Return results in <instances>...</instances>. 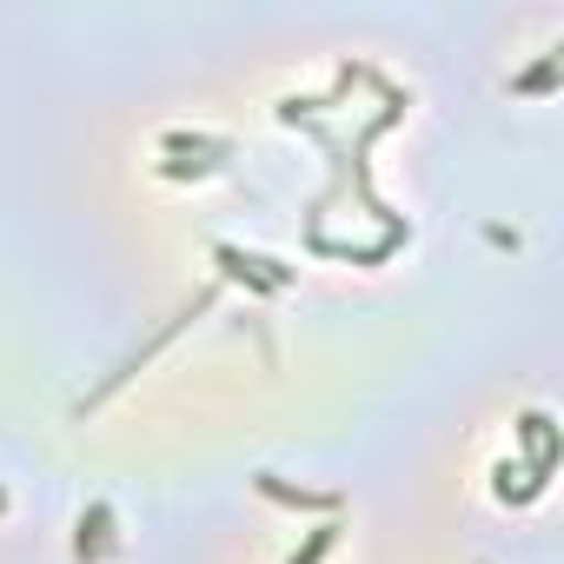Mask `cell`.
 I'll use <instances>...</instances> for the list:
<instances>
[{
    "mask_svg": "<svg viewBox=\"0 0 564 564\" xmlns=\"http://www.w3.org/2000/svg\"><path fill=\"white\" fill-rule=\"evenodd\" d=\"M333 531H339V524H326V531H313V538H306V551H300V557H286V564H319V557L333 551Z\"/></svg>",
    "mask_w": 564,
    "mask_h": 564,
    "instance_id": "cell-1",
    "label": "cell"
}]
</instances>
